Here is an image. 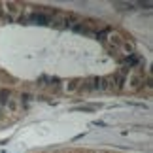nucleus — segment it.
<instances>
[{"label":"nucleus","mask_w":153,"mask_h":153,"mask_svg":"<svg viewBox=\"0 0 153 153\" xmlns=\"http://www.w3.org/2000/svg\"><path fill=\"white\" fill-rule=\"evenodd\" d=\"M19 110H21V100H19V97H17V95H11V97L8 98V102H6L4 111H8V114H17Z\"/></svg>","instance_id":"nucleus-1"},{"label":"nucleus","mask_w":153,"mask_h":153,"mask_svg":"<svg viewBox=\"0 0 153 153\" xmlns=\"http://www.w3.org/2000/svg\"><path fill=\"white\" fill-rule=\"evenodd\" d=\"M78 87H79V79L62 81V91L68 93V95H74V93H78Z\"/></svg>","instance_id":"nucleus-2"}]
</instances>
